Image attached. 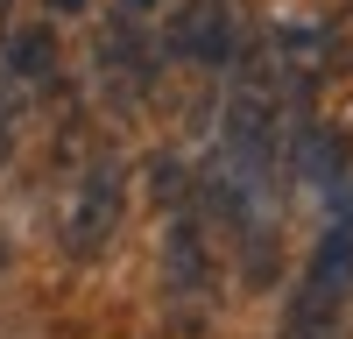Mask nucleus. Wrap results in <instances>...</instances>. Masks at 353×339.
<instances>
[{
	"label": "nucleus",
	"instance_id": "f257e3e1",
	"mask_svg": "<svg viewBox=\"0 0 353 339\" xmlns=\"http://www.w3.org/2000/svg\"><path fill=\"white\" fill-rule=\"evenodd\" d=\"M346 290H353V219H339L318 262L304 276L297 304H290V332L283 339H339V311H346Z\"/></svg>",
	"mask_w": 353,
	"mask_h": 339
},
{
	"label": "nucleus",
	"instance_id": "f03ea898",
	"mask_svg": "<svg viewBox=\"0 0 353 339\" xmlns=\"http://www.w3.org/2000/svg\"><path fill=\"white\" fill-rule=\"evenodd\" d=\"M113 219H121V191H113V170H106V177H92V184H85V198H78L71 247H78V254H99L106 234H113Z\"/></svg>",
	"mask_w": 353,
	"mask_h": 339
},
{
	"label": "nucleus",
	"instance_id": "7ed1b4c3",
	"mask_svg": "<svg viewBox=\"0 0 353 339\" xmlns=\"http://www.w3.org/2000/svg\"><path fill=\"white\" fill-rule=\"evenodd\" d=\"M170 297H198L205 290V276H212V262H205V240H198V226L191 219H176L170 226Z\"/></svg>",
	"mask_w": 353,
	"mask_h": 339
},
{
	"label": "nucleus",
	"instance_id": "20e7f679",
	"mask_svg": "<svg viewBox=\"0 0 353 339\" xmlns=\"http://www.w3.org/2000/svg\"><path fill=\"white\" fill-rule=\"evenodd\" d=\"M64 8H78V0H64Z\"/></svg>",
	"mask_w": 353,
	"mask_h": 339
}]
</instances>
